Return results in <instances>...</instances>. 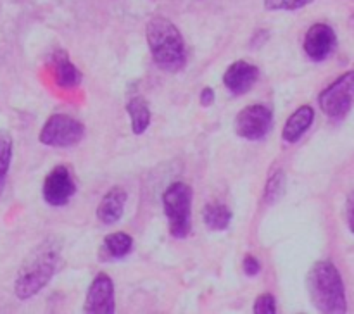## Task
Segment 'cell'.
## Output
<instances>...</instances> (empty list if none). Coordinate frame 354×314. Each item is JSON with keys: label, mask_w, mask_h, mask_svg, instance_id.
I'll use <instances>...</instances> for the list:
<instances>
[{"label": "cell", "mask_w": 354, "mask_h": 314, "mask_svg": "<svg viewBox=\"0 0 354 314\" xmlns=\"http://www.w3.org/2000/svg\"><path fill=\"white\" fill-rule=\"evenodd\" d=\"M88 314H113L114 313V285L113 279L104 273L93 278L88 292H86L85 307Z\"/></svg>", "instance_id": "10"}, {"label": "cell", "mask_w": 354, "mask_h": 314, "mask_svg": "<svg viewBox=\"0 0 354 314\" xmlns=\"http://www.w3.org/2000/svg\"><path fill=\"white\" fill-rule=\"evenodd\" d=\"M199 102H201V106H203V107H209L211 104L214 102V92H213V88H204L203 92H201Z\"/></svg>", "instance_id": "24"}, {"label": "cell", "mask_w": 354, "mask_h": 314, "mask_svg": "<svg viewBox=\"0 0 354 314\" xmlns=\"http://www.w3.org/2000/svg\"><path fill=\"white\" fill-rule=\"evenodd\" d=\"M311 304L320 313L344 314L348 311L344 282L330 261H318L311 266L306 278Z\"/></svg>", "instance_id": "1"}, {"label": "cell", "mask_w": 354, "mask_h": 314, "mask_svg": "<svg viewBox=\"0 0 354 314\" xmlns=\"http://www.w3.org/2000/svg\"><path fill=\"white\" fill-rule=\"evenodd\" d=\"M54 76L57 85L62 88H73L82 81V75L64 52H57L54 55Z\"/></svg>", "instance_id": "14"}, {"label": "cell", "mask_w": 354, "mask_h": 314, "mask_svg": "<svg viewBox=\"0 0 354 314\" xmlns=\"http://www.w3.org/2000/svg\"><path fill=\"white\" fill-rule=\"evenodd\" d=\"M152 59L161 69L176 72L185 66V41L178 28L162 16H154L145 28Z\"/></svg>", "instance_id": "2"}, {"label": "cell", "mask_w": 354, "mask_h": 314, "mask_svg": "<svg viewBox=\"0 0 354 314\" xmlns=\"http://www.w3.org/2000/svg\"><path fill=\"white\" fill-rule=\"evenodd\" d=\"M76 192V185L73 176L66 166H57L47 175L44 181V199L45 202L54 207L66 206Z\"/></svg>", "instance_id": "9"}, {"label": "cell", "mask_w": 354, "mask_h": 314, "mask_svg": "<svg viewBox=\"0 0 354 314\" xmlns=\"http://www.w3.org/2000/svg\"><path fill=\"white\" fill-rule=\"evenodd\" d=\"M259 71L254 64L245 61H237L227 69L223 76V83L227 90L234 95H242V93L249 92L258 81Z\"/></svg>", "instance_id": "11"}, {"label": "cell", "mask_w": 354, "mask_h": 314, "mask_svg": "<svg viewBox=\"0 0 354 314\" xmlns=\"http://www.w3.org/2000/svg\"><path fill=\"white\" fill-rule=\"evenodd\" d=\"M322 110L332 119L344 117L354 106V71L339 76L318 97Z\"/></svg>", "instance_id": "5"}, {"label": "cell", "mask_w": 354, "mask_h": 314, "mask_svg": "<svg viewBox=\"0 0 354 314\" xmlns=\"http://www.w3.org/2000/svg\"><path fill=\"white\" fill-rule=\"evenodd\" d=\"M124 204H127V192L120 186L111 188L100 200L97 207V217L104 224H114L123 216Z\"/></svg>", "instance_id": "12"}, {"label": "cell", "mask_w": 354, "mask_h": 314, "mask_svg": "<svg viewBox=\"0 0 354 314\" xmlns=\"http://www.w3.org/2000/svg\"><path fill=\"white\" fill-rule=\"evenodd\" d=\"M162 206L169 223V231L175 238H185L190 231L192 213V190L189 185L176 181L162 193Z\"/></svg>", "instance_id": "4"}, {"label": "cell", "mask_w": 354, "mask_h": 314, "mask_svg": "<svg viewBox=\"0 0 354 314\" xmlns=\"http://www.w3.org/2000/svg\"><path fill=\"white\" fill-rule=\"evenodd\" d=\"M10 159H12V138L7 131H0V192L6 185Z\"/></svg>", "instance_id": "18"}, {"label": "cell", "mask_w": 354, "mask_h": 314, "mask_svg": "<svg viewBox=\"0 0 354 314\" xmlns=\"http://www.w3.org/2000/svg\"><path fill=\"white\" fill-rule=\"evenodd\" d=\"M133 248V240L128 233H111L104 238L102 242V251H100V257H109V259H123ZM104 259V261H106Z\"/></svg>", "instance_id": "15"}, {"label": "cell", "mask_w": 354, "mask_h": 314, "mask_svg": "<svg viewBox=\"0 0 354 314\" xmlns=\"http://www.w3.org/2000/svg\"><path fill=\"white\" fill-rule=\"evenodd\" d=\"M273 124V112L270 107L254 104L241 112L235 117V133L245 140H261L268 135Z\"/></svg>", "instance_id": "7"}, {"label": "cell", "mask_w": 354, "mask_h": 314, "mask_svg": "<svg viewBox=\"0 0 354 314\" xmlns=\"http://www.w3.org/2000/svg\"><path fill=\"white\" fill-rule=\"evenodd\" d=\"M256 314H275L277 311V302H275V297L272 293H263L256 299L254 307H252Z\"/></svg>", "instance_id": "21"}, {"label": "cell", "mask_w": 354, "mask_h": 314, "mask_svg": "<svg viewBox=\"0 0 354 314\" xmlns=\"http://www.w3.org/2000/svg\"><path fill=\"white\" fill-rule=\"evenodd\" d=\"M242 268H244L245 275L249 276H256L259 273V269H261V266H259V261L254 257V255H245L244 257V262H242Z\"/></svg>", "instance_id": "22"}, {"label": "cell", "mask_w": 354, "mask_h": 314, "mask_svg": "<svg viewBox=\"0 0 354 314\" xmlns=\"http://www.w3.org/2000/svg\"><path fill=\"white\" fill-rule=\"evenodd\" d=\"M315 0H265V7L268 10H297L310 6Z\"/></svg>", "instance_id": "20"}, {"label": "cell", "mask_w": 354, "mask_h": 314, "mask_svg": "<svg viewBox=\"0 0 354 314\" xmlns=\"http://www.w3.org/2000/svg\"><path fill=\"white\" fill-rule=\"evenodd\" d=\"M203 217L209 230L223 231L230 224L232 213L223 204H207L203 210Z\"/></svg>", "instance_id": "17"}, {"label": "cell", "mask_w": 354, "mask_h": 314, "mask_svg": "<svg viewBox=\"0 0 354 314\" xmlns=\"http://www.w3.org/2000/svg\"><path fill=\"white\" fill-rule=\"evenodd\" d=\"M313 119H315L313 107L310 106L299 107V109H297L296 112L287 119L286 126H283V131H282V138L286 141H289V144H296V141L299 140L308 130H310V126L313 124Z\"/></svg>", "instance_id": "13"}, {"label": "cell", "mask_w": 354, "mask_h": 314, "mask_svg": "<svg viewBox=\"0 0 354 314\" xmlns=\"http://www.w3.org/2000/svg\"><path fill=\"white\" fill-rule=\"evenodd\" d=\"M346 216H348V226L354 233V190L348 197V206H346Z\"/></svg>", "instance_id": "23"}, {"label": "cell", "mask_w": 354, "mask_h": 314, "mask_svg": "<svg viewBox=\"0 0 354 314\" xmlns=\"http://www.w3.org/2000/svg\"><path fill=\"white\" fill-rule=\"evenodd\" d=\"M304 52L315 62H322L332 55L337 47V35L327 23H315L304 37Z\"/></svg>", "instance_id": "8"}, {"label": "cell", "mask_w": 354, "mask_h": 314, "mask_svg": "<svg viewBox=\"0 0 354 314\" xmlns=\"http://www.w3.org/2000/svg\"><path fill=\"white\" fill-rule=\"evenodd\" d=\"M59 262V247L52 242L41 244L33 255L28 257L17 275L14 290L21 300H26L40 292L54 276Z\"/></svg>", "instance_id": "3"}, {"label": "cell", "mask_w": 354, "mask_h": 314, "mask_svg": "<svg viewBox=\"0 0 354 314\" xmlns=\"http://www.w3.org/2000/svg\"><path fill=\"white\" fill-rule=\"evenodd\" d=\"M85 135V126L75 117L54 114L47 119L40 131V141L48 147H71Z\"/></svg>", "instance_id": "6"}, {"label": "cell", "mask_w": 354, "mask_h": 314, "mask_svg": "<svg viewBox=\"0 0 354 314\" xmlns=\"http://www.w3.org/2000/svg\"><path fill=\"white\" fill-rule=\"evenodd\" d=\"M128 114L131 119V131L135 135H142L151 124V110L147 102L142 97H133L127 106Z\"/></svg>", "instance_id": "16"}, {"label": "cell", "mask_w": 354, "mask_h": 314, "mask_svg": "<svg viewBox=\"0 0 354 314\" xmlns=\"http://www.w3.org/2000/svg\"><path fill=\"white\" fill-rule=\"evenodd\" d=\"M283 192H286V175H283L282 169H277L266 183L265 200L268 204H275L283 195Z\"/></svg>", "instance_id": "19"}]
</instances>
